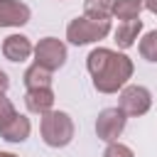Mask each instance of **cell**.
Wrapping results in <instances>:
<instances>
[{
	"mask_svg": "<svg viewBox=\"0 0 157 157\" xmlns=\"http://www.w3.org/2000/svg\"><path fill=\"white\" fill-rule=\"evenodd\" d=\"M86 69L98 93H118L128 86V81L135 74L132 59L125 52H115L108 47L91 49V54L86 56Z\"/></svg>",
	"mask_w": 157,
	"mask_h": 157,
	"instance_id": "6da1fadb",
	"label": "cell"
},
{
	"mask_svg": "<svg viewBox=\"0 0 157 157\" xmlns=\"http://www.w3.org/2000/svg\"><path fill=\"white\" fill-rule=\"evenodd\" d=\"M39 135L44 140L47 147H66L71 145L74 135H76V125H74V118L66 113V110H49L44 115H39Z\"/></svg>",
	"mask_w": 157,
	"mask_h": 157,
	"instance_id": "7a4b0ae2",
	"label": "cell"
},
{
	"mask_svg": "<svg viewBox=\"0 0 157 157\" xmlns=\"http://www.w3.org/2000/svg\"><path fill=\"white\" fill-rule=\"evenodd\" d=\"M108 34H110V20H91V17L81 15L66 25V39L74 47L96 44V42L105 39Z\"/></svg>",
	"mask_w": 157,
	"mask_h": 157,
	"instance_id": "3957f363",
	"label": "cell"
},
{
	"mask_svg": "<svg viewBox=\"0 0 157 157\" xmlns=\"http://www.w3.org/2000/svg\"><path fill=\"white\" fill-rule=\"evenodd\" d=\"M118 108L128 115V118H140L152 108V93L150 88L140 86V83H128L125 88H120L118 96Z\"/></svg>",
	"mask_w": 157,
	"mask_h": 157,
	"instance_id": "277c9868",
	"label": "cell"
},
{
	"mask_svg": "<svg viewBox=\"0 0 157 157\" xmlns=\"http://www.w3.org/2000/svg\"><path fill=\"white\" fill-rule=\"evenodd\" d=\"M32 56H34V64H39V66H44L49 71H56V69H61L66 64L69 52H66V44L61 39L44 37V39H39L34 44V54Z\"/></svg>",
	"mask_w": 157,
	"mask_h": 157,
	"instance_id": "5b68a950",
	"label": "cell"
},
{
	"mask_svg": "<svg viewBox=\"0 0 157 157\" xmlns=\"http://www.w3.org/2000/svg\"><path fill=\"white\" fill-rule=\"evenodd\" d=\"M125 125H128V115L118 105L115 108H103L96 118V135H98V140H103L108 145V142H115L125 132Z\"/></svg>",
	"mask_w": 157,
	"mask_h": 157,
	"instance_id": "8992f818",
	"label": "cell"
},
{
	"mask_svg": "<svg viewBox=\"0 0 157 157\" xmlns=\"http://www.w3.org/2000/svg\"><path fill=\"white\" fill-rule=\"evenodd\" d=\"M29 17L32 10L22 0H0V27H22Z\"/></svg>",
	"mask_w": 157,
	"mask_h": 157,
	"instance_id": "52a82bcc",
	"label": "cell"
},
{
	"mask_svg": "<svg viewBox=\"0 0 157 157\" xmlns=\"http://www.w3.org/2000/svg\"><path fill=\"white\" fill-rule=\"evenodd\" d=\"M34 54V44L25 34H10L2 39V56L12 64H22Z\"/></svg>",
	"mask_w": 157,
	"mask_h": 157,
	"instance_id": "ba28073f",
	"label": "cell"
},
{
	"mask_svg": "<svg viewBox=\"0 0 157 157\" xmlns=\"http://www.w3.org/2000/svg\"><path fill=\"white\" fill-rule=\"evenodd\" d=\"M25 108L34 115H44L54 108V91L49 88H29L25 93Z\"/></svg>",
	"mask_w": 157,
	"mask_h": 157,
	"instance_id": "9c48e42d",
	"label": "cell"
},
{
	"mask_svg": "<svg viewBox=\"0 0 157 157\" xmlns=\"http://www.w3.org/2000/svg\"><path fill=\"white\" fill-rule=\"evenodd\" d=\"M140 32H142V20H140V17H137V20H125V22H120V25L115 27V32H113L118 49H130V47H135L137 39H140Z\"/></svg>",
	"mask_w": 157,
	"mask_h": 157,
	"instance_id": "30bf717a",
	"label": "cell"
},
{
	"mask_svg": "<svg viewBox=\"0 0 157 157\" xmlns=\"http://www.w3.org/2000/svg\"><path fill=\"white\" fill-rule=\"evenodd\" d=\"M29 132H32V123H29V118L22 115V113H17V115H15V118L0 130L2 140H5V142H12V145L25 142V140L29 137Z\"/></svg>",
	"mask_w": 157,
	"mask_h": 157,
	"instance_id": "8fae6325",
	"label": "cell"
},
{
	"mask_svg": "<svg viewBox=\"0 0 157 157\" xmlns=\"http://www.w3.org/2000/svg\"><path fill=\"white\" fill-rule=\"evenodd\" d=\"M52 74H54V71H49V69H44V66H39V64H32V66L25 69L22 83H25L27 91H29V88H49L52 81H54Z\"/></svg>",
	"mask_w": 157,
	"mask_h": 157,
	"instance_id": "7c38bea8",
	"label": "cell"
},
{
	"mask_svg": "<svg viewBox=\"0 0 157 157\" xmlns=\"http://www.w3.org/2000/svg\"><path fill=\"white\" fill-rule=\"evenodd\" d=\"M145 10L142 0H113V17L125 22V20H137L140 12Z\"/></svg>",
	"mask_w": 157,
	"mask_h": 157,
	"instance_id": "4fadbf2b",
	"label": "cell"
},
{
	"mask_svg": "<svg viewBox=\"0 0 157 157\" xmlns=\"http://www.w3.org/2000/svg\"><path fill=\"white\" fill-rule=\"evenodd\" d=\"M83 15L91 20H110L113 0H83Z\"/></svg>",
	"mask_w": 157,
	"mask_h": 157,
	"instance_id": "5bb4252c",
	"label": "cell"
},
{
	"mask_svg": "<svg viewBox=\"0 0 157 157\" xmlns=\"http://www.w3.org/2000/svg\"><path fill=\"white\" fill-rule=\"evenodd\" d=\"M137 52H140V56H142L145 61L157 64V29H150L147 34L140 37V42H137Z\"/></svg>",
	"mask_w": 157,
	"mask_h": 157,
	"instance_id": "9a60e30c",
	"label": "cell"
},
{
	"mask_svg": "<svg viewBox=\"0 0 157 157\" xmlns=\"http://www.w3.org/2000/svg\"><path fill=\"white\" fill-rule=\"evenodd\" d=\"M15 115H17V110H15L12 101L7 98V93H0V130H2Z\"/></svg>",
	"mask_w": 157,
	"mask_h": 157,
	"instance_id": "2e32d148",
	"label": "cell"
},
{
	"mask_svg": "<svg viewBox=\"0 0 157 157\" xmlns=\"http://www.w3.org/2000/svg\"><path fill=\"white\" fill-rule=\"evenodd\" d=\"M103 157H135L132 147H128L125 142H108V147L103 150Z\"/></svg>",
	"mask_w": 157,
	"mask_h": 157,
	"instance_id": "e0dca14e",
	"label": "cell"
},
{
	"mask_svg": "<svg viewBox=\"0 0 157 157\" xmlns=\"http://www.w3.org/2000/svg\"><path fill=\"white\" fill-rule=\"evenodd\" d=\"M7 88H10V76L0 69V93H7Z\"/></svg>",
	"mask_w": 157,
	"mask_h": 157,
	"instance_id": "ac0fdd59",
	"label": "cell"
},
{
	"mask_svg": "<svg viewBox=\"0 0 157 157\" xmlns=\"http://www.w3.org/2000/svg\"><path fill=\"white\" fill-rule=\"evenodd\" d=\"M142 2H145V10H147V12L157 15V0H142Z\"/></svg>",
	"mask_w": 157,
	"mask_h": 157,
	"instance_id": "d6986e66",
	"label": "cell"
},
{
	"mask_svg": "<svg viewBox=\"0 0 157 157\" xmlns=\"http://www.w3.org/2000/svg\"><path fill=\"white\" fill-rule=\"evenodd\" d=\"M0 157H17V155H15V152H2V150H0Z\"/></svg>",
	"mask_w": 157,
	"mask_h": 157,
	"instance_id": "ffe728a7",
	"label": "cell"
}]
</instances>
